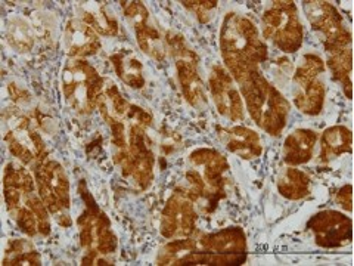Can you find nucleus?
Wrapping results in <instances>:
<instances>
[{
	"label": "nucleus",
	"instance_id": "9d476101",
	"mask_svg": "<svg viewBox=\"0 0 354 266\" xmlns=\"http://www.w3.org/2000/svg\"><path fill=\"white\" fill-rule=\"evenodd\" d=\"M198 246L201 250L216 254H247V240L241 228L230 227L216 234L201 237Z\"/></svg>",
	"mask_w": 354,
	"mask_h": 266
},
{
	"label": "nucleus",
	"instance_id": "9b49d317",
	"mask_svg": "<svg viewBox=\"0 0 354 266\" xmlns=\"http://www.w3.org/2000/svg\"><path fill=\"white\" fill-rule=\"evenodd\" d=\"M220 136L226 143V147L230 152L238 154L239 157L250 160V159H256L261 154V142L260 136L256 132L236 126L232 129H220Z\"/></svg>",
	"mask_w": 354,
	"mask_h": 266
},
{
	"label": "nucleus",
	"instance_id": "72a5a7b5",
	"mask_svg": "<svg viewBox=\"0 0 354 266\" xmlns=\"http://www.w3.org/2000/svg\"><path fill=\"white\" fill-rule=\"evenodd\" d=\"M9 94L12 96L14 101L18 104H27L30 101V94L15 83L9 85Z\"/></svg>",
	"mask_w": 354,
	"mask_h": 266
},
{
	"label": "nucleus",
	"instance_id": "f8f14e48",
	"mask_svg": "<svg viewBox=\"0 0 354 266\" xmlns=\"http://www.w3.org/2000/svg\"><path fill=\"white\" fill-rule=\"evenodd\" d=\"M317 133L310 129H297L283 143V160L290 166H300L312 160Z\"/></svg>",
	"mask_w": 354,
	"mask_h": 266
},
{
	"label": "nucleus",
	"instance_id": "473e14b6",
	"mask_svg": "<svg viewBox=\"0 0 354 266\" xmlns=\"http://www.w3.org/2000/svg\"><path fill=\"white\" fill-rule=\"evenodd\" d=\"M109 126H111V130H113L114 145H117L120 150L127 148L129 142H127V133H126L123 121H117V123H113Z\"/></svg>",
	"mask_w": 354,
	"mask_h": 266
},
{
	"label": "nucleus",
	"instance_id": "412c9836",
	"mask_svg": "<svg viewBox=\"0 0 354 266\" xmlns=\"http://www.w3.org/2000/svg\"><path fill=\"white\" fill-rule=\"evenodd\" d=\"M135 31L138 44L143 53H147L148 57L157 61H162L165 58V42L149 22L136 27Z\"/></svg>",
	"mask_w": 354,
	"mask_h": 266
},
{
	"label": "nucleus",
	"instance_id": "39448f33",
	"mask_svg": "<svg viewBox=\"0 0 354 266\" xmlns=\"http://www.w3.org/2000/svg\"><path fill=\"white\" fill-rule=\"evenodd\" d=\"M196 213L194 202L187 198L186 193L176 191L170 198L162 212L161 234L165 238H187L195 231Z\"/></svg>",
	"mask_w": 354,
	"mask_h": 266
},
{
	"label": "nucleus",
	"instance_id": "f03ea898",
	"mask_svg": "<svg viewBox=\"0 0 354 266\" xmlns=\"http://www.w3.org/2000/svg\"><path fill=\"white\" fill-rule=\"evenodd\" d=\"M238 83L252 120L270 136H279L290 113V103L285 96L266 80L259 70L250 73Z\"/></svg>",
	"mask_w": 354,
	"mask_h": 266
},
{
	"label": "nucleus",
	"instance_id": "5701e85b",
	"mask_svg": "<svg viewBox=\"0 0 354 266\" xmlns=\"http://www.w3.org/2000/svg\"><path fill=\"white\" fill-rule=\"evenodd\" d=\"M93 246L101 254H111L118 247V240L111 229V222L104 213H99L93 224Z\"/></svg>",
	"mask_w": 354,
	"mask_h": 266
},
{
	"label": "nucleus",
	"instance_id": "f3484780",
	"mask_svg": "<svg viewBox=\"0 0 354 266\" xmlns=\"http://www.w3.org/2000/svg\"><path fill=\"white\" fill-rule=\"evenodd\" d=\"M353 135L344 126H334L324 132L320 138V161H330L341 154L350 152Z\"/></svg>",
	"mask_w": 354,
	"mask_h": 266
},
{
	"label": "nucleus",
	"instance_id": "a211bd4d",
	"mask_svg": "<svg viewBox=\"0 0 354 266\" xmlns=\"http://www.w3.org/2000/svg\"><path fill=\"white\" fill-rule=\"evenodd\" d=\"M325 87L317 79L307 85H294V104L304 114L317 116L324 108Z\"/></svg>",
	"mask_w": 354,
	"mask_h": 266
},
{
	"label": "nucleus",
	"instance_id": "c756f323",
	"mask_svg": "<svg viewBox=\"0 0 354 266\" xmlns=\"http://www.w3.org/2000/svg\"><path fill=\"white\" fill-rule=\"evenodd\" d=\"M3 265L5 266H8V265H14V266H17V265H41V258L37 253V250L35 249V250L17 254V256H12V258H5Z\"/></svg>",
	"mask_w": 354,
	"mask_h": 266
},
{
	"label": "nucleus",
	"instance_id": "6ab92c4d",
	"mask_svg": "<svg viewBox=\"0 0 354 266\" xmlns=\"http://www.w3.org/2000/svg\"><path fill=\"white\" fill-rule=\"evenodd\" d=\"M82 9H83L82 21L86 22L87 26H91L97 35L111 36V37L118 35L120 31L118 22L105 12L104 5L101 2H83Z\"/></svg>",
	"mask_w": 354,
	"mask_h": 266
},
{
	"label": "nucleus",
	"instance_id": "393cba45",
	"mask_svg": "<svg viewBox=\"0 0 354 266\" xmlns=\"http://www.w3.org/2000/svg\"><path fill=\"white\" fill-rule=\"evenodd\" d=\"M324 70H325V62L322 61V58L313 53L304 55L301 64L298 65V69L295 70L294 85L300 86V85H307L310 82H313L317 79L319 73H324Z\"/></svg>",
	"mask_w": 354,
	"mask_h": 266
},
{
	"label": "nucleus",
	"instance_id": "0eeeda50",
	"mask_svg": "<svg viewBox=\"0 0 354 266\" xmlns=\"http://www.w3.org/2000/svg\"><path fill=\"white\" fill-rule=\"evenodd\" d=\"M209 91L221 116L227 117L230 121H241L243 118L242 98L232 76L221 65H214L209 73Z\"/></svg>",
	"mask_w": 354,
	"mask_h": 266
},
{
	"label": "nucleus",
	"instance_id": "6e6552de",
	"mask_svg": "<svg viewBox=\"0 0 354 266\" xmlns=\"http://www.w3.org/2000/svg\"><path fill=\"white\" fill-rule=\"evenodd\" d=\"M64 39L66 52L77 60L91 57L101 49L97 33L82 19H73L66 24Z\"/></svg>",
	"mask_w": 354,
	"mask_h": 266
},
{
	"label": "nucleus",
	"instance_id": "ddd939ff",
	"mask_svg": "<svg viewBox=\"0 0 354 266\" xmlns=\"http://www.w3.org/2000/svg\"><path fill=\"white\" fill-rule=\"evenodd\" d=\"M36 173V181L46 184L50 190L58 197L62 209H68L71 204L70 197V182L62 166L58 161H46L43 164L32 166Z\"/></svg>",
	"mask_w": 354,
	"mask_h": 266
},
{
	"label": "nucleus",
	"instance_id": "4be33fe9",
	"mask_svg": "<svg viewBox=\"0 0 354 266\" xmlns=\"http://www.w3.org/2000/svg\"><path fill=\"white\" fill-rule=\"evenodd\" d=\"M329 70L334 74V79L341 82L342 87L346 91V96L351 99V70H353V62H351V48L342 51L339 53L330 55L328 60Z\"/></svg>",
	"mask_w": 354,
	"mask_h": 266
},
{
	"label": "nucleus",
	"instance_id": "4468645a",
	"mask_svg": "<svg viewBox=\"0 0 354 266\" xmlns=\"http://www.w3.org/2000/svg\"><path fill=\"white\" fill-rule=\"evenodd\" d=\"M130 107L131 105L126 101L123 95L120 94L115 83L105 79L102 92L99 95L96 104V108L101 111L105 121H108L109 125L117 123V121H123V118L129 113Z\"/></svg>",
	"mask_w": 354,
	"mask_h": 266
},
{
	"label": "nucleus",
	"instance_id": "1a4fd4ad",
	"mask_svg": "<svg viewBox=\"0 0 354 266\" xmlns=\"http://www.w3.org/2000/svg\"><path fill=\"white\" fill-rule=\"evenodd\" d=\"M304 12L310 24L325 36V42L344 35L347 31L342 26V17L338 10L328 2H304Z\"/></svg>",
	"mask_w": 354,
	"mask_h": 266
},
{
	"label": "nucleus",
	"instance_id": "f704fd0d",
	"mask_svg": "<svg viewBox=\"0 0 354 266\" xmlns=\"http://www.w3.org/2000/svg\"><path fill=\"white\" fill-rule=\"evenodd\" d=\"M337 202L339 206L351 212V185H346L342 190H339L337 195Z\"/></svg>",
	"mask_w": 354,
	"mask_h": 266
},
{
	"label": "nucleus",
	"instance_id": "20e7f679",
	"mask_svg": "<svg viewBox=\"0 0 354 266\" xmlns=\"http://www.w3.org/2000/svg\"><path fill=\"white\" fill-rule=\"evenodd\" d=\"M263 36L286 53H294L303 43V27L294 2H273L263 15Z\"/></svg>",
	"mask_w": 354,
	"mask_h": 266
},
{
	"label": "nucleus",
	"instance_id": "f257e3e1",
	"mask_svg": "<svg viewBox=\"0 0 354 266\" xmlns=\"http://www.w3.org/2000/svg\"><path fill=\"white\" fill-rule=\"evenodd\" d=\"M220 48L225 65L236 82L257 71L259 65L268 60V46L260 39L256 24L250 18L234 12L223 19Z\"/></svg>",
	"mask_w": 354,
	"mask_h": 266
},
{
	"label": "nucleus",
	"instance_id": "dca6fc26",
	"mask_svg": "<svg viewBox=\"0 0 354 266\" xmlns=\"http://www.w3.org/2000/svg\"><path fill=\"white\" fill-rule=\"evenodd\" d=\"M111 62L114 65L117 76L127 86L133 89H140L145 85L143 79V65L138 60L131 49H121L111 55Z\"/></svg>",
	"mask_w": 354,
	"mask_h": 266
},
{
	"label": "nucleus",
	"instance_id": "b1692460",
	"mask_svg": "<svg viewBox=\"0 0 354 266\" xmlns=\"http://www.w3.org/2000/svg\"><path fill=\"white\" fill-rule=\"evenodd\" d=\"M8 36L10 46H14L18 52H28L35 44V35L30 24L24 19H12L9 24Z\"/></svg>",
	"mask_w": 354,
	"mask_h": 266
},
{
	"label": "nucleus",
	"instance_id": "7c9ffc66",
	"mask_svg": "<svg viewBox=\"0 0 354 266\" xmlns=\"http://www.w3.org/2000/svg\"><path fill=\"white\" fill-rule=\"evenodd\" d=\"M126 117L129 120H131V125H139V126L145 127V129L148 126H151V123H152V116L149 113H147L145 109H142V108H139L136 105H131L130 107Z\"/></svg>",
	"mask_w": 354,
	"mask_h": 266
},
{
	"label": "nucleus",
	"instance_id": "2eb2a0df",
	"mask_svg": "<svg viewBox=\"0 0 354 266\" xmlns=\"http://www.w3.org/2000/svg\"><path fill=\"white\" fill-rule=\"evenodd\" d=\"M198 62L192 61H176L177 77L182 86V92L186 101L194 107L205 103V91L201 77L198 76Z\"/></svg>",
	"mask_w": 354,
	"mask_h": 266
},
{
	"label": "nucleus",
	"instance_id": "2f4dec72",
	"mask_svg": "<svg viewBox=\"0 0 354 266\" xmlns=\"http://www.w3.org/2000/svg\"><path fill=\"white\" fill-rule=\"evenodd\" d=\"M30 250H35V246H32L31 241L17 238V240L9 241L6 251H5V258H12V256H17V254L26 253Z\"/></svg>",
	"mask_w": 354,
	"mask_h": 266
},
{
	"label": "nucleus",
	"instance_id": "423d86ee",
	"mask_svg": "<svg viewBox=\"0 0 354 266\" xmlns=\"http://www.w3.org/2000/svg\"><path fill=\"white\" fill-rule=\"evenodd\" d=\"M316 236V244L320 247L335 249L351 240V219L335 210H326L315 215L307 224Z\"/></svg>",
	"mask_w": 354,
	"mask_h": 266
},
{
	"label": "nucleus",
	"instance_id": "aec40b11",
	"mask_svg": "<svg viewBox=\"0 0 354 266\" xmlns=\"http://www.w3.org/2000/svg\"><path fill=\"white\" fill-rule=\"evenodd\" d=\"M278 190L288 200H301L310 193V177L301 170L288 168L278 182Z\"/></svg>",
	"mask_w": 354,
	"mask_h": 266
},
{
	"label": "nucleus",
	"instance_id": "c9c22d12",
	"mask_svg": "<svg viewBox=\"0 0 354 266\" xmlns=\"http://www.w3.org/2000/svg\"><path fill=\"white\" fill-rule=\"evenodd\" d=\"M58 222H59V224H61L64 228L71 225V219H70L68 216H66V215H61V216L58 218Z\"/></svg>",
	"mask_w": 354,
	"mask_h": 266
},
{
	"label": "nucleus",
	"instance_id": "c85d7f7f",
	"mask_svg": "<svg viewBox=\"0 0 354 266\" xmlns=\"http://www.w3.org/2000/svg\"><path fill=\"white\" fill-rule=\"evenodd\" d=\"M180 3L183 6H186L187 9L194 10L199 21L208 22L209 18H212L208 14L212 12L213 9L217 8L218 2H209V0H196V2H180Z\"/></svg>",
	"mask_w": 354,
	"mask_h": 266
},
{
	"label": "nucleus",
	"instance_id": "cd10ccee",
	"mask_svg": "<svg viewBox=\"0 0 354 266\" xmlns=\"http://www.w3.org/2000/svg\"><path fill=\"white\" fill-rule=\"evenodd\" d=\"M124 9L126 18L131 22L133 27H139L147 24L149 21V14L145 8V5L140 2H120Z\"/></svg>",
	"mask_w": 354,
	"mask_h": 266
},
{
	"label": "nucleus",
	"instance_id": "a878e982",
	"mask_svg": "<svg viewBox=\"0 0 354 266\" xmlns=\"http://www.w3.org/2000/svg\"><path fill=\"white\" fill-rule=\"evenodd\" d=\"M26 206L31 210L32 213L37 218V225H39V232L41 236L48 237L50 234V222H49V210L46 204L43 203V200L40 195H36V193H30L24 198Z\"/></svg>",
	"mask_w": 354,
	"mask_h": 266
},
{
	"label": "nucleus",
	"instance_id": "bb28decb",
	"mask_svg": "<svg viewBox=\"0 0 354 266\" xmlns=\"http://www.w3.org/2000/svg\"><path fill=\"white\" fill-rule=\"evenodd\" d=\"M19 229L24 232L28 237H35L39 232V225H37V218L36 215L31 212V210L26 207H19L18 210L12 213Z\"/></svg>",
	"mask_w": 354,
	"mask_h": 266
},
{
	"label": "nucleus",
	"instance_id": "7ed1b4c3",
	"mask_svg": "<svg viewBox=\"0 0 354 266\" xmlns=\"http://www.w3.org/2000/svg\"><path fill=\"white\" fill-rule=\"evenodd\" d=\"M104 82L105 79L88 62L83 60L71 61L62 73V89L66 103L77 113L91 114L96 108Z\"/></svg>",
	"mask_w": 354,
	"mask_h": 266
}]
</instances>
